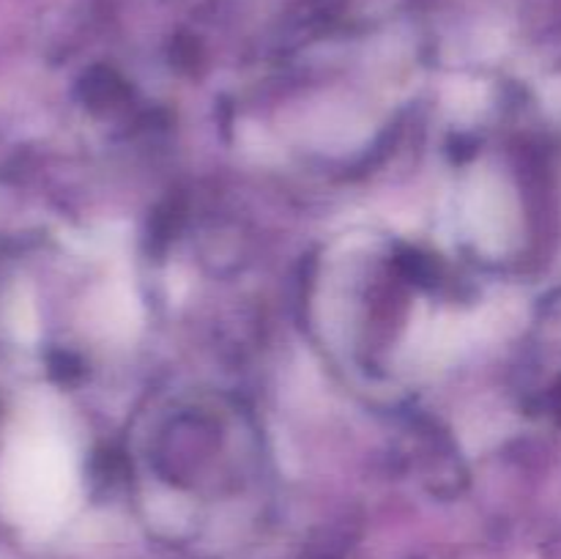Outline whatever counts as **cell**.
I'll return each mask as SVG.
<instances>
[{
	"label": "cell",
	"mask_w": 561,
	"mask_h": 559,
	"mask_svg": "<svg viewBox=\"0 0 561 559\" xmlns=\"http://www.w3.org/2000/svg\"><path fill=\"white\" fill-rule=\"evenodd\" d=\"M88 99H91L93 107H115L126 99V85L121 77H115L113 71H99L96 80L88 82Z\"/></svg>",
	"instance_id": "1"
}]
</instances>
